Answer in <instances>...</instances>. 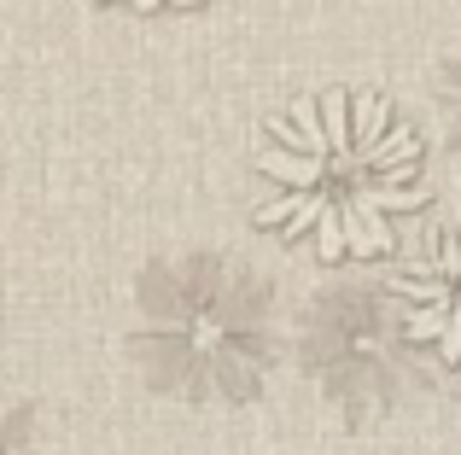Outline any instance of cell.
Here are the masks:
<instances>
[{
	"label": "cell",
	"instance_id": "277c9868",
	"mask_svg": "<svg viewBox=\"0 0 461 455\" xmlns=\"http://www.w3.org/2000/svg\"><path fill=\"white\" fill-rule=\"evenodd\" d=\"M0 455H53V450L41 444V433H35L18 409H6V403H0Z\"/></svg>",
	"mask_w": 461,
	"mask_h": 455
},
{
	"label": "cell",
	"instance_id": "5b68a950",
	"mask_svg": "<svg viewBox=\"0 0 461 455\" xmlns=\"http://www.w3.org/2000/svg\"><path fill=\"white\" fill-rule=\"evenodd\" d=\"M129 6H140V12H158V6H193V0H129Z\"/></svg>",
	"mask_w": 461,
	"mask_h": 455
},
{
	"label": "cell",
	"instance_id": "3957f363",
	"mask_svg": "<svg viewBox=\"0 0 461 455\" xmlns=\"http://www.w3.org/2000/svg\"><path fill=\"white\" fill-rule=\"evenodd\" d=\"M152 339H164V344H176L187 362H199V368H222V356L234 351V327H228V316L216 304H181L169 321H158L152 327Z\"/></svg>",
	"mask_w": 461,
	"mask_h": 455
},
{
	"label": "cell",
	"instance_id": "7a4b0ae2",
	"mask_svg": "<svg viewBox=\"0 0 461 455\" xmlns=\"http://www.w3.org/2000/svg\"><path fill=\"white\" fill-rule=\"evenodd\" d=\"M392 292L409 339L461 368V228H438L432 239H420V251L397 263Z\"/></svg>",
	"mask_w": 461,
	"mask_h": 455
},
{
	"label": "cell",
	"instance_id": "6da1fadb",
	"mask_svg": "<svg viewBox=\"0 0 461 455\" xmlns=\"http://www.w3.org/2000/svg\"><path fill=\"white\" fill-rule=\"evenodd\" d=\"M258 222L310 239L321 263L385 257L397 217L420 210V140L380 94H315L269 123L258 152Z\"/></svg>",
	"mask_w": 461,
	"mask_h": 455
}]
</instances>
